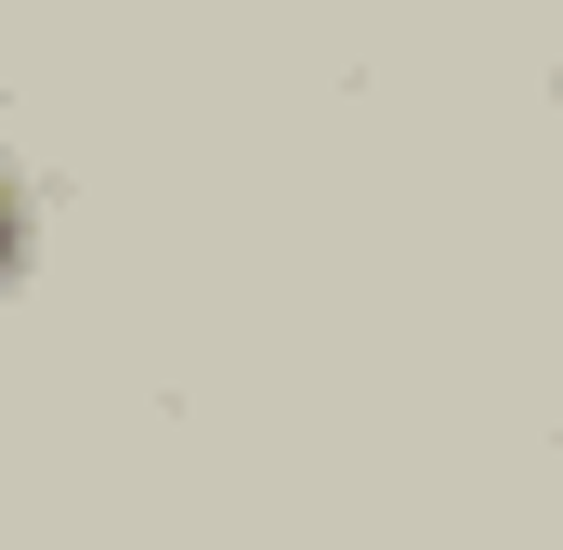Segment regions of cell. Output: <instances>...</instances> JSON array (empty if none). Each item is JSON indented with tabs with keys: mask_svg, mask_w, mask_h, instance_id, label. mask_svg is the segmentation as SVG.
Segmentation results:
<instances>
[{
	"mask_svg": "<svg viewBox=\"0 0 563 550\" xmlns=\"http://www.w3.org/2000/svg\"><path fill=\"white\" fill-rule=\"evenodd\" d=\"M26 275V184H13V157H0V288Z\"/></svg>",
	"mask_w": 563,
	"mask_h": 550,
	"instance_id": "obj_1",
	"label": "cell"
}]
</instances>
